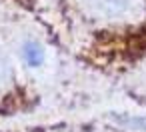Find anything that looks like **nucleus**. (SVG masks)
I'll return each mask as SVG.
<instances>
[{"label":"nucleus","instance_id":"1","mask_svg":"<svg viewBox=\"0 0 146 132\" xmlns=\"http://www.w3.org/2000/svg\"><path fill=\"white\" fill-rule=\"evenodd\" d=\"M24 24L98 78L120 80L146 66V0H44Z\"/></svg>","mask_w":146,"mask_h":132},{"label":"nucleus","instance_id":"2","mask_svg":"<svg viewBox=\"0 0 146 132\" xmlns=\"http://www.w3.org/2000/svg\"><path fill=\"white\" fill-rule=\"evenodd\" d=\"M42 104V88L16 54L12 28L0 20V126L28 120Z\"/></svg>","mask_w":146,"mask_h":132},{"label":"nucleus","instance_id":"3","mask_svg":"<svg viewBox=\"0 0 146 132\" xmlns=\"http://www.w3.org/2000/svg\"><path fill=\"white\" fill-rule=\"evenodd\" d=\"M98 132H146V110L114 108L94 114Z\"/></svg>","mask_w":146,"mask_h":132}]
</instances>
